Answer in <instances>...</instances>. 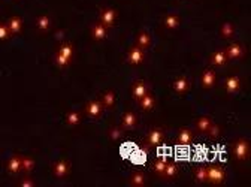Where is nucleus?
Here are the masks:
<instances>
[{
	"instance_id": "f03ea898",
	"label": "nucleus",
	"mask_w": 251,
	"mask_h": 187,
	"mask_svg": "<svg viewBox=\"0 0 251 187\" xmlns=\"http://www.w3.org/2000/svg\"><path fill=\"white\" fill-rule=\"evenodd\" d=\"M8 35V28L5 26H0V38H5Z\"/></svg>"
},
{
	"instance_id": "f257e3e1",
	"label": "nucleus",
	"mask_w": 251,
	"mask_h": 187,
	"mask_svg": "<svg viewBox=\"0 0 251 187\" xmlns=\"http://www.w3.org/2000/svg\"><path fill=\"white\" fill-rule=\"evenodd\" d=\"M20 28V21L18 20H12V23H11V30H18Z\"/></svg>"
},
{
	"instance_id": "7ed1b4c3",
	"label": "nucleus",
	"mask_w": 251,
	"mask_h": 187,
	"mask_svg": "<svg viewBox=\"0 0 251 187\" xmlns=\"http://www.w3.org/2000/svg\"><path fill=\"white\" fill-rule=\"evenodd\" d=\"M17 166H20V162H18L17 159H14V160L11 162V169H17Z\"/></svg>"
}]
</instances>
